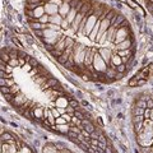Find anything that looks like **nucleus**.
Instances as JSON below:
<instances>
[{
	"label": "nucleus",
	"instance_id": "obj_3",
	"mask_svg": "<svg viewBox=\"0 0 153 153\" xmlns=\"http://www.w3.org/2000/svg\"><path fill=\"white\" fill-rule=\"evenodd\" d=\"M30 100L27 98V96L25 94V93H22V92H19V93H17V94H14V98H13V101H12V106H14V107H21V106H23L26 102H28Z\"/></svg>",
	"mask_w": 153,
	"mask_h": 153
},
{
	"label": "nucleus",
	"instance_id": "obj_50",
	"mask_svg": "<svg viewBox=\"0 0 153 153\" xmlns=\"http://www.w3.org/2000/svg\"><path fill=\"white\" fill-rule=\"evenodd\" d=\"M25 59H26V61H27V63H30V61H31V59H32V56L27 54V55L25 56Z\"/></svg>",
	"mask_w": 153,
	"mask_h": 153
},
{
	"label": "nucleus",
	"instance_id": "obj_10",
	"mask_svg": "<svg viewBox=\"0 0 153 153\" xmlns=\"http://www.w3.org/2000/svg\"><path fill=\"white\" fill-rule=\"evenodd\" d=\"M71 10V5H70V1H64L61 5L59 7V14L63 18H66V16L69 14V12Z\"/></svg>",
	"mask_w": 153,
	"mask_h": 153
},
{
	"label": "nucleus",
	"instance_id": "obj_46",
	"mask_svg": "<svg viewBox=\"0 0 153 153\" xmlns=\"http://www.w3.org/2000/svg\"><path fill=\"white\" fill-rule=\"evenodd\" d=\"M146 9H147V10L149 12V13H153V3L147 4V5H146Z\"/></svg>",
	"mask_w": 153,
	"mask_h": 153
},
{
	"label": "nucleus",
	"instance_id": "obj_28",
	"mask_svg": "<svg viewBox=\"0 0 153 153\" xmlns=\"http://www.w3.org/2000/svg\"><path fill=\"white\" fill-rule=\"evenodd\" d=\"M19 92H21V87H19L18 83H16L14 85H12V87H10V93L12 94H17Z\"/></svg>",
	"mask_w": 153,
	"mask_h": 153
},
{
	"label": "nucleus",
	"instance_id": "obj_17",
	"mask_svg": "<svg viewBox=\"0 0 153 153\" xmlns=\"http://www.w3.org/2000/svg\"><path fill=\"white\" fill-rule=\"evenodd\" d=\"M115 33H116V28L111 26L107 31V42H114L115 41Z\"/></svg>",
	"mask_w": 153,
	"mask_h": 153
},
{
	"label": "nucleus",
	"instance_id": "obj_41",
	"mask_svg": "<svg viewBox=\"0 0 153 153\" xmlns=\"http://www.w3.org/2000/svg\"><path fill=\"white\" fill-rule=\"evenodd\" d=\"M147 83H148V79H144V78L139 79L138 80V87H143V85H146Z\"/></svg>",
	"mask_w": 153,
	"mask_h": 153
},
{
	"label": "nucleus",
	"instance_id": "obj_2",
	"mask_svg": "<svg viewBox=\"0 0 153 153\" xmlns=\"http://www.w3.org/2000/svg\"><path fill=\"white\" fill-rule=\"evenodd\" d=\"M93 68H94V70L97 71V73H100V74H102V73H106V70L108 69L107 68V64H106V61H105L102 57H101V55L98 54V51L96 52V55H94V59H93Z\"/></svg>",
	"mask_w": 153,
	"mask_h": 153
},
{
	"label": "nucleus",
	"instance_id": "obj_39",
	"mask_svg": "<svg viewBox=\"0 0 153 153\" xmlns=\"http://www.w3.org/2000/svg\"><path fill=\"white\" fill-rule=\"evenodd\" d=\"M51 111H52V114H54V116H55V117H60V116H61V114L59 112L57 107H52V108H51Z\"/></svg>",
	"mask_w": 153,
	"mask_h": 153
},
{
	"label": "nucleus",
	"instance_id": "obj_15",
	"mask_svg": "<svg viewBox=\"0 0 153 153\" xmlns=\"http://www.w3.org/2000/svg\"><path fill=\"white\" fill-rule=\"evenodd\" d=\"M63 17L60 16L59 13L57 14H54V16H50V22L49 23H52V25H56V26H60L61 22H63Z\"/></svg>",
	"mask_w": 153,
	"mask_h": 153
},
{
	"label": "nucleus",
	"instance_id": "obj_47",
	"mask_svg": "<svg viewBox=\"0 0 153 153\" xmlns=\"http://www.w3.org/2000/svg\"><path fill=\"white\" fill-rule=\"evenodd\" d=\"M91 146H94V147H98V144H100V140L98 139H91Z\"/></svg>",
	"mask_w": 153,
	"mask_h": 153
},
{
	"label": "nucleus",
	"instance_id": "obj_44",
	"mask_svg": "<svg viewBox=\"0 0 153 153\" xmlns=\"http://www.w3.org/2000/svg\"><path fill=\"white\" fill-rule=\"evenodd\" d=\"M13 71H14L13 66H10V65H7V66H5V73H7V74H13Z\"/></svg>",
	"mask_w": 153,
	"mask_h": 153
},
{
	"label": "nucleus",
	"instance_id": "obj_35",
	"mask_svg": "<svg viewBox=\"0 0 153 153\" xmlns=\"http://www.w3.org/2000/svg\"><path fill=\"white\" fill-rule=\"evenodd\" d=\"M63 124H69V123H66V120L63 116L56 117V125H63Z\"/></svg>",
	"mask_w": 153,
	"mask_h": 153
},
{
	"label": "nucleus",
	"instance_id": "obj_29",
	"mask_svg": "<svg viewBox=\"0 0 153 153\" xmlns=\"http://www.w3.org/2000/svg\"><path fill=\"white\" fill-rule=\"evenodd\" d=\"M135 12H137L138 16H140L142 18H144V17H146V10L142 8V5H138V7L135 8Z\"/></svg>",
	"mask_w": 153,
	"mask_h": 153
},
{
	"label": "nucleus",
	"instance_id": "obj_49",
	"mask_svg": "<svg viewBox=\"0 0 153 153\" xmlns=\"http://www.w3.org/2000/svg\"><path fill=\"white\" fill-rule=\"evenodd\" d=\"M0 78H7V73L3 70H0Z\"/></svg>",
	"mask_w": 153,
	"mask_h": 153
},
{
	"label": "nucleus",
	"instance_id": "obj_33",
	"mask_svg": "<svg viewBox=\"0 0 153 153\" xmlns=\"http://www.w3.org/2000/svg\"><path fill=\"white\" fill-rule=\"evenodd\" d=\"M126 4H128V5L130 7L131 9H135L138 5H139V4H138V1H135V0H128Z\"/></svg>",
	"mask_w": 153,
	"mask_h": 153
},
{
	"label": "nucleus",
	"instance_id": "obj_9",
	"mask_svg": "<svg viewBox=\"0 0 153 153\" xmlns=\"http://www.w3.org/2000/svg\"><path fill=\"white\" fill-rule=\"evenodd\" d=\"M44 8H45L46 14H49V16H54V14L59 13V5H56L54 3H46Z\"/></svg>",
	"mask_w": 153,
	"mask_h": 153
},
{
	"label": "nucleus",
	"instance_id": "obj_4",
	"mask_svg": "<svg viewBox=\"0 0 153 153\" xmlns=\"http://www.w3.org/2000/svg\"><path fill=\"white\" fill-rule=\"evenodd\" d=\"M97 21H98V18L96 17L94 14H92V16L87 17V23H85V28H84L83 36H89V33L92 32V30L94 28V26H96V23H97Z\"/></svg>",
	"mask_w": 153,
	"mask_h": 153
},
{
	"label": "nucleus",
	"instance_id": "obj_13",
	"mask_svg": "<svg viewBox=\"0 0 153 153\" xmlns=\"http://www.w3.org/2000/svg\"><path fill=\"white\" fill-rule=\"evenodd\" d=\"M56 107H63V108H66L69 106V100L66 98V96H61V97H57L56 100Z\"/></svg>",
	"mask_w": 153,
	"mask_h": 153
},
{
	"label": "nucleus",
	"instance_id": "obj_36",
	"mask_svg": "<svg viewBox=\"0 0 153 153\" xmlns=\"http://www.w3.org/2000/svg\"><path fill=\"white\" fill-rule=\"evenodd\" d=\"M30 64L33 66V68H37V66H40V63H38V60L36 59V57H33V56H32V59H31V61H30Z\"/></svg>",
	"mask_w": 153,
	"mask_h": 153
},
{
	"label": "nucleus",
	"instance_id": "obj_43",
	"mask_svg": "<svg viewBox=\"0 0 153 153\" xmlns=\"http://www.w3.org/2000/svg\"><path fill=\"white\" fill-rule=\"evenodd\" d=\"M16 84V79L10 78V79H7V87H12V85Z\"/></svg>",
	"mask_w": 153,
	"mask_h": 153
},
{
	"label": "nucleus",
	"instance_id": "obj_24",
	"mask_svg": "<svg viewBox=\"0 0 153 153\" xmlns=\"http://www.w3.org/2000/svg\"><path fill=\"white\" fill-rule=\"evenodd\" d=\"M12 42L14 45H17V49H22V47H23V44H22L21 40H19L17 36H12Z\"/></svg>",
	"mask_w": 153,
	"mask_h": 153
},
{
	"label": "nucleus",
	"instance_id": "obj_54",
	"mask_svg": "<svg viewBox=\"0 0 153 153\" xmlns=\"http://www.w3.org/2000/svg\"><path fill=\"white\" fill-rule=\"evenodd\" d=\"M151 14H152V17H153V13H151Z\"/></svg>",
	"mask_w": 153,
	"mask_h": 153
},
{
	"label": "nucleus",
	"instance_id": "obj_14",
	"mask_svg": "<svg viewBox=\"0 0 153 153\" xmlns=\"http://www.w3.org/2000/svg\"><path fill=\"white\" fill-rule=\"evenodd\" d=\"M42 153H60V151H57L54 143H46V146L42 149Z\"/></svg>",
	"mask_w": 153,
	"mask_h": 153
},
{
	"label": "nucleus",
	"instance_id": "obj_27",
	"mask_svg": "<svg viewBox=\"0 0 153 153\" xmlns=\"http://www.w3.org/2000/svg\"><path fill=\"white\" fill-rule=\"evenodd\" d=\"M54 144H55V147L57 148V151H60V152L63 151V149H65V148H68V147H66V144H65L64 142H55Z\"/></svg>",
	"mask_w": 153,
	"mask_h": 153
},
{
	"label": "nucleus",
	"instance_id": "obj_34",
	"mask_svg": "<svg viewBox=\"0 0 153 153\" xmlns=\"http://www.w3.org/2000/svg\"><path fill=\"white\" fill-rule=\"evenodd\" d=\"M33 35H35L37 38H44V30H37V31H33Z\"/></svg>",
	"mask_w": 153,
	"mask_h": 153
},
{
	"label": "nucleus",
	"instance_id": "obj_8",
	"mask_svg": "<svg viewBox=\"0 0 153 153\" xmlns=\"http://www.w3.org/2000/svg\"><path fill=\"white\" fill-rule=\"evenodd\" d=\"M98 54L101 55L102 59L106 61V64L108 65L110 61H111V56H112V51L107 49V47H98Z\"/></svg>",
	"mask_w": 153,
	"mask_h": 153
},
{
	"label": "nucleus",
	"instance_id": "obj_26",
	"mask_svg": "<svg viewBox=\"0 0 153 153\" xmlns=\"http://www.w3.org/2000/svg\"><path fill=\"white\" fill-rule=\"evenodd\" d=\"M116 71L117 73H120V74H125L128 69H126V64H121V65H119L116 66Z\"/></svg>",
	"mask_w": 153,
	"mask_h": 153
},
{
	"label": "nucleus",
	"instance_id": "obj_18",
	"mask_svg": "<svg viewBox=\"0 0 153 153\" xmlns=\"http://www.w3.org/2000/svg\"><path fill=\"white\" fill-rule=\"evenodd\" d=\"M76 14H78V10H76L75 8H71V10L69 12L68 16H66V19H68V22L70 23V25L74 22V19H75V17H76Z\"/></svg>",
	"mask_w": 153,
	"mask_h": 153
},
{
	"label": "nucleus",
	"instance_id": "obj_22",
	"mask_svg": "<svg viewBox=\"0 0 153 153\" xmlns=\"http://www.w3.org/2000/svg\"><path fill=\"white\" fill-rule=\"evenodd\" d=\"M60 27H61V30H63V31H68L69 28L71 27V25L68 22V19L64 18V19H63V22H61V25H60Z\"/></svg>",
	"mask_w": 153,
	"mask_h": 153
},
{
	"label": "nucleus",
	"instance_id": "obj_48",
	"mask_svg": "<svg viewBox=\"0 0 153 153\" xmlns=\"http://www.w3.org/2000/svg\"><path fill=\"white\" fill-rule=\"evenodd\" d=\"M0 87H7V78H0Z\"/></svg>",
	"mask_w": 153,
	"mask_h": 153
},
{
	"label": "nucleus",
	"instance_id": "obj_23",
	"mask_svg": "<svg viewBox=\"0 0 153 153\" xmlns=\"http://www.w3.org/2000/svg\"><path fill=\"white\" fill-rule=\"evenodd\" d=\"M143 121H144V116H143V115L131 116V123H133V124H138V123H143Z\"/></svg>",
	"mask_w": 153,
	"mask_h": 153
},
{
	"label": "nucleus",
	"instance_id": "obj_7",
	"mask_svg": "<svg viewBox=\"0 0 153 153\" xmlns=\"http://www.w3.org/2000/svg\"><path fill=\"white\" fill-rule=\"evenodd\" d=\"M121 64H123V57L117 54V51H116V50H114V52H112V56H111V61H110L108 66H110V68L116 69V66L121 65Z\"/></svg>",
	"mask_w": 153,
	"mask_h": 153
},
{
	"label": "nucleus",
	"instance_id": "obj_38",
	"mask_svg": "<svg viewBox=\"0 0 153 153\" xmlns=\"http://www.w3.org/2000/svg\"><path fill=\"white\" fill-rule=\"evenodd\" d=\"M0 91H1V94H8L10 93V87H0Z\"/></svg>",
	"mask_w": 153,
	"mask_h": 153
},
{
	"label": "nucleus",
	"instance_id": "obj_51",
	"mask_svg": "<svg viewBox=\"0 0 153 153\" xmlns=\"http://www.w3.org/2000/svg\"><path fill=\"white\" fill-rule=\"evenodd\" d=\"M116 1H120V3H126L128 0H116Z\"/></svg>",
	"mask_w": 153,
	"mask_h": 153
},
{
	"label": "nucleus",
	"instance_id": "obj_32",
	"mask_svg": "<svg viewBox=\"0 0 153 153\" xmlns=\"http://www.w3.org/2000/svg\"><path fill=\"white\" fill-rule=\"evenodd\" d=\"M1 96H3V98L5 100V101H8L9 103H12L13 98H14V94H12V93H8V94H1Z\"/></svg>",
	"mask_w": 153,
	"mask_h": 153
},
{
	"label": "nucleus",
	"instance_id": "obj_21",
	"mask_svg": "<svg viewBox=\"0 0 153 153\" xmlns=\"http://www.w3.org/2000/svg\"><path fill=\"white\" fill-rule=\"evenodd\" d=\"M69 106L74 107L75 110H80V108H82V106H80V102L76 98H71L70 100V101H69Z\"/></svg>",
	"mask_w": 153,
	"mask_h": 153
},
{
	"label": "nucleus",
	"instance_id": "obj_16",
	"mask_svg": "<svg viewBox=\"0 0 153 153\" xmlns=\"http://www.w3.org/2000/svg\"><path fill=\"white\" fill-rule=\"evenodd\" d=\"M33 13H35V19L36 21H38L44 14H46V12H45V8H44V5H40V7H37L35 10H33Z\"/></svg>",
	"mask_w": 153,
	"mask_h": 153
},
{
	"label": "nucleus",
	"instance_id": "obj_1",
	"mask_svg": "<svg viewBox=\"0 0 153 153\" xmlns=\"http://www.w3.org/2000/svg\"><path fill=\"white\" fill-rule=\"evenodd\" d=\"M85 49L87 46H84L83 44L75 42V45L73 47V55L75 60V65H84V59H85Z\"/></svg>",
	"mask_w": 153,
	"mask_h": 153
},
{
	"label": "nucleus",
	"instance_id": "obj_12",
	"mask_svg": "<svg viewBox=\"0 0 153 153\" xmlns=\"http://www.w3.org/2000/svg\"><path fill=\"white\" fill-rule=\"evenodd\" d=\"M28 26L32 31H37V30H46L47 25H44V23L38 22V21H32V22H28Z\"/></svg>",
	"mask_w": 153,
	"mask_h": 153
},
{
	"label": "nucleus",
	"instance_id": "obj_19",
	"mask_svg": "<svg viewBox=\"0 0 153 153\" xmlns=\"http://www.w3.org/2000/svg\"><path fill=\"white\" fill-rule=\"evenodd\" d=\"M10 55H9V52H7L4 49H1V54H0V60H3V61H5V63L8 64L9 61H10Z\"/></svg>",
	"mask_w": 153,
	"mask_h": 153
},
{
	"label": "nucleus",
	"instance_id": "obj_31",
	"mask_svg": "<svg viewBox=\"0 0 153 153\" xmlns=\"http://www.w3.org/2000/svg\"><path fill=\"white\" fill-rule=\"evenodd\" d=\"M71 124H73V125H76V126H82V120L78 119L76 116H73V119H71Z\"/></svg>",
	"mask_w": 153,
	"mask_h": 153
},
{
	"label": "nucleus",
	"instance_id": "obj_30",
	"mask_svg": "<svg viewBox=\"0 0 153 153\" xmlns=\"http://www.w3.org/2000/svg\"><path fill=\"white\" fill-rule=\"evenodd\" d=\"M8 65H10V66H13V68L16 69V68L19 66V60L18 59H10V61L8 63Z\"/></svg>",
	"mask_w": 153,
	"mask_h": 153
},
{
	"label": "nucleus",
	"instance_id": "obj_6",
	"mask_svg": "<svg viewBox=\"0 0 153 153\" xmlns=\"http://www.w3.org/2000/svg\"><path fill=\"white\" fill-rule=\"evenodd\" d=\"M134 37H129L126 38L125 41L120 42V44H117L116 46H115V50L116 51H120V50H128V49H131V47L134 46Z\"/></svg>",
	"mask_w": 153,
	"mask_h": 153
},
{
	"label": "nucleus",
	"instance_id": "obj_37",
	"mask_svg": "<svg viewBox=\"0 0 153 153\" xmlns=\"http://www.w3.org/2000/svg\"><path fill=\"white\" fill-rule=\"evenodd\" d=\"M23 70H25L26 71V73H31V71H32V69H33V66L30 64V63H27L25 66H23V68H22Z\"/></svg>",
	"mask_w": 153,
	"mask_h": 153
},
{
	"label": "nucleus",
	"instance_id": "obj_11",
	"mask_svg": "<svg viewBox=\"0 0 153 153\" xmlns=\"http://www.w3.org/2000/svg\"><path fill=\"white\" fill-rule=\"evenodd\" d=\"M85 16L84 14H82V13H78L76 14V17H75V19H74V22L71 23V28L75 31V33L78 32V30H79V26H80V23H82V21H83V18H84Z\"/></svg>",
	"mask_w": 153,
	"mask_h": 153
},
{
	"label": "nucleus",
	"instance_id": "obj_5",
	"mask_svg": "<svg viewBox=\"0 0 153 153\" xmlns=\"http://www.w3.org/2000/svg\"><path fill=\"white\" fill-rule=\"evenodd\" d=\"M97 51H98V49H94V47H91V46L85 49V59H84V65L85 66L93 64V59H94V55H96Z\"/></svg>",
	"mask_w": 153,
	"mask_h": 153
},
{
	"label": "nucleus",
	"instance_id": "obj_20",
	"mask_svg": "<svg viewBox=\"0 0 153 153\" xmlns=\"http://www.w3.org/2000/svg\"><path fill=\"white\" fill-rule=\"evenodd\" d=\"M134 106L140 107V108H147V101H146V100L135 98V102H134Z\"/></svg>",
	"mask_w": 153,
	"mask_h": 153
},
{
	"label": "nucleus",
	"instance_id": "obj_52",
	"mask_svg": "<svg viewBox=\"0 0 153 153\" xmlns=\"http://www.w3.org/2000/svg\"><path fill=\"white\" fill-rule=\"evenodd\" d=\"M151 119L153 120V110H152V112H151Z\"/></svg>",
	"mask_w": 153,
	"mask_h": 153
},
{
	"label": "nucleus",
	"instance_id": "obj_25",
	"mask_svg": "<svg viewBox=\"0 0 153 153\" xmlns=\"http://www.w3.org/2000/svg\"><path fill=\"white\" fill-rule=\"evenodd\" d=\"M128 87H130V88H134V87H138V79L137 78H130L128 80Z\"/></svg>",
	"mask_w": 153,
	"mask_h": 153
},
{
	"label": "nucleus",
	"instance_id": "obj_45",
	"mask_svg": "<svg viewBox=\"0 0 153 153\" xmlns=\"http://www.w3.org/2000/svg\"><path fill=\"white\" fill-rule=\"evenodd\" d=\"M147 108H151V110H153V100H152V98L147 100Z\"/></svg>",
	"mask_w": 153,
	"mask_h": 153
},
{
	"label": "nucleus",
	"instance_id": "obj_42",
	"mask_svg": "<svg viewBox=\"0 0 153 153\" xmlns=\"http://www.w3.org/2000/svg\"><path fill=\"white\" fill-rule=\"evenodd\" d=\"M65 110H66V114H69V115H73V116H74V112H75V108H74V107L68 106V107H66Z\"/></svg>",
	"mask_w": 153,
	"mask_h": 153
},
{
	"label": "nucleus",
	"instance_id": "obj_40",
	"mask_svg": "<svg viewBox=\"0 0 153 153\" xmlns=\"http://www.w3.org/2000/svg\"><path fill=\"white\" fill-rule=\"evenodd\" d=\"M151 112H152L151 108H146V110H144V115H143V116H144V119H151Z\"/></svg>",
	"mask_w": 153,
	"mask_h": 153
},
{
	"label": "nucleus",
	"instance_id": "obj_53",
	"mask_svg": "<svg viewBox=\"0 0 153 153\" xmlns=\"http://www.w3.org/2000/svg\"><path fill=\"white\" fill-rule=\"evenodd\" d=\"M152 152H153V146H152Z\"/></svg>",
	"mask_w": 153,
	"mask_h": 153
}]
</instances>
